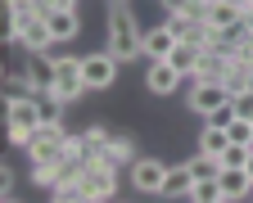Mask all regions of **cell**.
<instances>
[{"mask_svg": "<svg viewBox=\"0 0 253 203\" xmlns=\"http://www.w3.org/2000/svg\"><path fill=\"white\" fill-rule=\"evenodd\" d=\"M249 176H253V158H249Z\"/></svg>", "mask_w": 253, "mask_h": 203, "instance_id": "32", "label": "cell"}, {"mask_svg": "<svg viewBox=\"0 0 253 203\" xmlns=\"http://www.w3.org/2000/svg\"><path fill=\"white\" fill-rule=\"evenodd\" d=\"M113 203H118V199H113Z\"/></svg>", "mask_w": 253, "mask_h": 203, "instance_id": "35", "label": "cell"}, {"mask_svg": "<svg viewBox=\"0 0 253 203\" xmlns=\"http://www.w3.org/2000/svg\"><path fill=\"white\" fill-rule=\"evenodd\" d=\"M32 167H45V162H59L63 154H68V131L63 126H37L32 131V140L23 145Z\"/></svg>", "mask_w": 253, "mask_h": 203, "instance_id": "2", "label": "cell"}, {"mask_svg": "<svg viewBox=\"0 0 253 203\" xmlns=\"http://www.w3.org/2000/svg\"><path fill=\"white\" fill-rule=\"evenodd\" d=\"M172 50H176V37L168 32V23H154V27H145V63L168 59Z\"/></svg>", "mask_w": 253, "mask_h": 203, "instance_id": "11", "label": "cell"}, {"mask_svg": "<svg viewBox=\"0 0 253 203\" xmlns=\"http://www.w3.org/2000/svg\"><path fill=\"white\" fill-rule=\"evenodd\" d=\"M0 190H5V199H9V190H14V172L9 167H0Z\"/></svg>", "mask_w": 253, "mask_h": 203, "instance_id": "28", "label": "cell"}, {"mask_svg": "<svg viewBox=\"0 0 253 203\" xmlns=\"http://www.w3.org/2000/svg\"><path fill=\"white\" fill-rule=\"evenodd\" d=\"M23 54H37V50H50L54 45V37H50V27H45V18H37V23H32L27 32H23V37L14 41Z\"/></svg>", "mask_w": 253, "mask_h": 203, "instance_id": "15", "label": "cell"}, {"mask_svg": "<svg viewBox=\"0 0 253 203\" xmlns=\"http://www.w3.org/2000/svg\"><path fill=\"white\" fill-rule=\"evenodd\" d=\"M104 158L118 167V162H136L140 154H136V140H131V135H109V145H104Z\"/></svg>", "mask_w": 253, "mask_h": 203, "instance_id": "17", "label": "cell"}, {"mask_svg": "<svg viewBox=\"0 0 253 203\" xmlns=\"http://www.w3.org/2000/svg\"><path fill=\"white\" fill-rule=\"evenodd\" d=\"M190 190H195V172H190V162H176V167H168V181H163L158 199H190Z\"/></svg>", "mask_w": 253, "mask_h": 203, "instance_id": "13", "label": "cell"}, {"mask_svg": "<svg viewBox=\"0 0 253 203\" xmlns=\"http://www.w3.org/2000/svg\"><path fill=\"white\" fill-rule=\"evenodd\" d=\"M54 68H59V54L50 50H37V54H23V77L32 81V90H50L54 86Z\"/></svg>", "mask_w": 253, "mask_h": 203, "instance_id": "6", "label": "cell"}, {"mask_svg": "<svg viewBox=\"0 0 253 203\" xmlns=\"http://www.w3.org/2000/svg\"><path fill=\"white\" fill-rule=\"evenodd\" d=\"M249 158H253L249 145H226L221 149V167H249Z\"/></svg>", "mask_w": 253, "mask_h": 203, "instance_id": "24", "label": "cell"}, {"mask_svg": "<svg viewBox=\"0 0 253 203\" xmlns=\"http://www.w3.org/2000/svg\"><path fill=\"white\" fill-rule=\"evenodd\" d=\"M41 126L37 118V95H27V99H9V145H27L32 140V131Z\"/></svg>", "mask_w": 253, "mask_h": 203, "instance_id": "4", "label": "cell"}, {"mask_svg": "<svg viewBox=\"0 0 253 203\" xmlns=\"http://www.w3.org/2000/svg\"><path fill=\"white\" fill-rule=\"evenodd\" d=\"M226 145H231V135L221 131V126H208V122H204V131H199V154H217V158H221V149H226Z\"/></svg>", "mask_w": 253, "mask_h": 203, "instance_id": "19", "label": "cell"}, {"mask_svg": "<svg viewBox=\"0 0 253 203\" xmlns=\"http://www.w3.org/2000/svg\"><path fill=\"white\" fill-rule=\"evenodd\" d=\"M176 86H181V73H176V68H172L168 59L145 63V90H149V95L168 99V95H176Z\"/></svg>", "mask_w": 253, "mask_h": 203, "instance_id": "9", "label": "cell"}, {"mask_svg": "<svg viewBox=\"0 0 253 203\" xmlns=\"http://www.w3.org/2000/svg\"><path fill=\"white\" fill-rule=\"evenodd\" d=\"M113 5H131V0H113Z\"/></svg>", "mask_w": 253, "mask_h": 203, "instance_id": "31", "label": "cell"}, {"mask_svg": "<svg viewBox=\"0 0 253 203\" xmlns=\"http://www.w3.org/2000/svg\"><path fill=\"white\" fill-rule=\"evenodd\" d=\"M45 27H50L54 45H68V41L82 37V14H77V9H50V14H45Z\"/></svg>", "mask_w": 253, "mask_h": 203, "instance_id": "10", "label": "cell"}, {"mask_svg": "<svg viewBox=\"0 0 253 203\" xmlns=\"http://www.w3.org/2000/svg\"><path fill=\"white\" fill-rule=\"evenodd\" d=\"M5 203H18V199H14V194H9V199H5Z\"/></svg>", "mask_w": 253, "mask_h": 203, "instance_id": "33", "label": "cell"}, {"mask_svg": "<svg viewBox=\"0 0 253 203\" xmlns=\"http://www.w3.org/2000/svg\"><path fill=\"white\" fill-rule=\"evenodd\" d=\"M118 59L109 54V50H95V54H86L82 59V77H86V90H109L113 81H118Z\"/></svg>", "mask_w": 253, "mask_h": 203, "instance_id": "5", "label": "cell"}, {"mask_svg": "<svg viewBox=\"0 0 253 203\" xmlns=\"http://www.w3.org/2000/svg\"><path fill=\"white\" fill-rule=\"evenodd\" d=\"M168 63L176 68L181 77H195V73H199V63H204V50H199V45H190V41H176V50L168 54Z\"/></svg>", "mask_w": 253, "mask_h": 203, "instance_id": "14", "label": "cell"}, {"mask_svg": "<svg viewBox=\"0 0 253 203\" xmlns=\"http://www.w3.org/2000/svg\"><path fill=\"white\" fill-rule=\"evenodd\" d=\"M163 181H168V162H158V158H136L131 162L136 194H163Z\"/></svg>", "mask_w": 253, "mask_h": 203, "instance_id": "8", "label": "cell"}, {"mask_svg": "<svg viewBox=\"0 0 253 203\" xmlns=\"http://www.w3.org/2000/svg\"><path fill=\"white\" fill-rule=\"evenodd\" d=\"M231 99V90L221 86V81H195L190 86V95H185V104H190V113H199V118H208L212 109H221Z\"/></svg>", "mask_w": 253, "mask_h": 203, "instance_id": "7", "label": "cell"}, {"mask_svg": "<svg viewBox=\"0 0 253 203\" xmlns=\"http://www.w3.org/2000/svg\"><path fill=\"white\" fill-rule=\"evenodd\" d=\"M158 5H163V14H185L190 0H158Z\"/></svg>", "mask_w": 253, "mask_h": 203, "instance_id": "27", "label": "cell"}, {"mask_svg": "<svg viewBox=\"0 0 253 203\" xmlns=\"http://www.w3.org/2000/svg\"><path fill=\"white\" fill-rule=\"evenodd\" d=\"M50 203H90V199H86V190L77 181H63L59 190H50Z\"/></svg>", "mask_w": 253, "mask_h": 203, "instance_id": "22", "label": "cell"}, {"mask_svg": "<svg viewBox=\"0 0 253 203\" xmlns=\"http://www.w3.org/2000/svg\"><path fill=\"white\" fill-rule=\"evenodd\" d=\"M240 23H244V9L240 5H226V0L208 5V27L212 32H226V27H240Z\"/></svg>", "mask_w": 253, "mask_h": 203, "instance_id": "16", "label": "cell"}, {"mask_svg": "<svg viewBox=\"0 0 253 203\" xmlns=\"http://www.w3.org/2000/svg\"><path fill=\"white\" fill-rule=\"evenodd\" d=\"M231 104H235V118H249V122H253V86L235 90V95H231Z\"/></svg>", "mask_w": 253, "mask_h": 203, "instance_id": "25", "label": "cell"}, {"mask_svg": "<svg viewBox=\"0 0 253 203\" xmlns=\"http://www.w3.org/2000/svg\"><path fill=\"white\" fill-rule=\"evenodd\" d=\"M190 203H231V199L221 194V181H195V190H190Z\"/></svg>", "mask_w": 253, "mask_h": 203, "instance_id": "21", "label": "cell"}, {"mask_svg": "<svg viewBox=\"0 0 253 203\" xmlns=\"http://www.w3.org/2000/svg\"><path fill=\"white\" fill-rule=\"evenodd\" d=\"M221 194H226L231 203L240 199H253V176H249V167H221Z\"/></svg>", "mask_w": 253, "mask_h": 203, "instance_id": "12", "label": "cell"}, {"mask_svg": "<svg viewBox=\"0 0 253 203\" xmlns=\"http://www.w3.org/2000/svg\"><path fill=\"white\" fill-rule=\"evenodd\" d=\"M249 5H253V0H249Z\"/></svg>", "mask_w": 253, "mask_h": 203, "instance_id": "34", "label": "cell"}, {"mask_svg": "<svg viewBox=\"0 0 253 203\" xmlns=\"http://www.w3.org/2000/svg\"><path fill=\"white\" fill-rule=\"evenodd\" d=\"M104 37H109L104 50H109L118 63L145 59V23L126 9V5H109V14H104Z\"/></svg>", "mask_w": 253, "mask_h": 203, "instance_id": "1", "label": "cell"}, {"mask_svg": "<svg viewBox=\"0 0 253 203\" xmlns=\"http://www.w3.org/2000/svg\"><path fill=\"white\" fill-rule=\"evenodd\" d=\"M37 118H41V126H63V99H54L50 90H41L37 95Z\"/></svg>", "mask_w": 253, "mask_h": 203, "instance_id": "18", "label": "cell"}, {"mask_svg": "<svg viewBox=\"0 0 253 203\" xmlns=\"http://www.w3.org/2000/svg\"><path fill=\"white\" fill-rule=\"evenodd\" d=\"M54 99H63V104H77V99L86 95V77H82V59L73 54H59V68H54V86H50Z\"/></svg>", "mask_w": 253, "mask_h": 203, "instance_id": "3", "label": "cell"}, {"mask_svg": "<svg viewBox=\"0 0 253 203\" xmlns=\"http://www.w3.org/2000/svg\"><path fill=\"white\" fill-rule=\"evenodd\" d=\"M226 5H240V9H249V0H226Z\"/></svg>", "mask_w": 253, "mask_h": 203, "instance_id": "30", "label": "cell"}, {"mask_svg": "<svg viewBox=\"0 0 253 203\" xmlns=\"http://www.w3.org/2000/svg\"><path fill=\"white\" fill-rule=\"evenodd\" d=\"M244 27H249V37H253V5L244 9Z\"/></svg>", "mask_w": 253, "mask_h": 203, "instance_id": "29", "label": "cell"}, {"mask_svg": "<svg viewBox=\"0 0 253 203\" xmlns=\"http://www.w3.org/2000/svg\"><path fill=\"white\" fill-rule=\"evenodd\" d=\"M204 122H208V126H221V131H226V126L235 122V104H231V99H226V104H221V109H212V113H208Z\"/></svg>", "mask_w": 253, "mask_h": 203, "instance_id": "26", "label": "cell"}, {"mask_svg": "<svg viewBox=\"0 0 253 203\" xmlns=\"http://www.w3.org/2000/svg\"><path fill=\"white\" fill-rule=\"evenodd\" d=\"M226 135H231V145H249V149H253V122H249V118H235V122L226 126Z\"/></svg>", "mask_w": 253, "mask_h": 203, "instance_id": "23", "label": "cell"}, {"mask_svg": "<svg viewBox=\"0 0 253 203\" xmlns=\"http://www.w3.org/2000/svg\"><path fill=\"white\" fill-rule=\"evenodd\" d=\"M190 172H195V181H217L221 176V158L217 154H195L190 158Z\"/></svg>", "mask_w": 253, "mask_h": 203, "instance_id": "20", "label": "cell"}]
</instances>
